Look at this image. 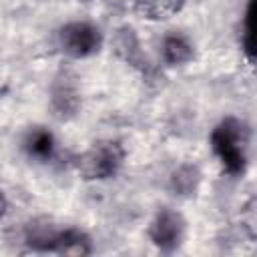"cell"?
<instances>
[{
	"mask_svg": "<svg viewBox=\"0 0 257 257\" xmlns=\"http://www.w3.org/2000/svg\"><path fill=\"white\" fill-rule=\"evenodd\" d=\"M247 126L233 116L221 120L211 133L213 153L221 161L223 169L233 177L243 175L247 169Z\"/></svg>",
	"mask_w": 257,
	"mask_h": 257,
	"instance_id": "6da1fadb",
	"label": "cell"
},
{
	"mask_svg": "<svg viewBox=\"0 0 257 257\" xmlns=\"http://www.w3.org/2000/svg\"><path fill=\"white\" fill-rule=\"evenodd\" d=\"M124 161V149L116 141H98L76 161V169L86 181H104L118 173Z\"/></svg>",
	"mask_w": 257,
	"mask_h": 257,
	"instance_id": "7a4b0ae2",
	"label": "cell"
},
{
	"mask_svg": "<svg viewBox=\"0 0 257 257\" xmlns=\"http://www.w3.org/2000/svg\"><path fill=\"white\" fill-rule=\"evenodd\" d=\"M58 42L70 58H86L100 50L102 34L90 22H68L60 28Z\"/></svg>",
	"mask_w": 257,
	"mask_h": 257,
	"instance_id": "3957f363",
	"label": "cell"
},
{
	"mask_svg": "<svg viewBox=\"0 0 257 257\" xmlns=\"http://www.w3.org/2000/svg\"><path fill=\"white\" fill-rule=\"evenodd\" d=\"M185 229L187 223L179 211L161 209L149 227V237L157 249H161L163 253H173L181 247L185 239Z\"/></svg>",
	"mask_w": 257,
	"mask_h": 257,
	"instance_id": "277c9868",
	"label": "cell"
},
{
	"mask_svg": "<svg viewBox=\"0 0 257 257\" xmlns=\"http://www.w3.org/2000/svg\"><path fill=\"white\" fill-rule=\"evenodd\" d=\"M52 106L58 116H68L74 114L78 108V90L66 74L62 78H56L52 86Z\"/></svg>",
	"mask_w": 257,
	"mask_h": 257,
	"instance_id": "5b68a950",
	"label": "cell"
},
{
	"mask_svg": "<svg viewBox=\"0 0 257 257\" xmlns=\"http://www.w3.org/2000/svg\"><path fill=\"white\" fill-rule=\"evenodd\" d=\"M185 0H135V12L147 20H165L183 8Z\"/></svg>",
	"mask_w": 257,
	"mask_h": 257,
	"instance_id": "8992f818",
	"label": "cell"
},
{
	"mask_svg": "<svg viewBox=\"0 0 257 257\" xmlns=\"http://www.w3.org/2000/svg\"><path fill=\"white\" fill-rule=\"evenodd\" d=\"M193 44L183 34H169L163 40V58L171 66H181L193 58Z\"/></svg>",
	"mask_w": 257,
	"mask_h": 257,
	"instance_id": "52a82bcc",
	"label": "cell"
},
{
	"mask_svg": "<svg viewBox=\"0 0 257 257\" xmlns=\"http://www.w3.org/2000/svg\"><path fill=\"white\" fill-rule=\"evenodd\" d=\"M114 44H116V52L126 62H131L133 66H143V52L139 48V40H137L133 28H126V26L120 28L118 34H116Z\"/></svg>",
	"mask_w": 257,
	"mask_h": 257,
	"instance_id": "ba28073f",
	"label": "cell"
},
{
	"mask_svg": "<svg viewBox=\"0 0 257 257\" xmlns=\"http://www.w3.org/2000/svg\"><path fill=\"white\" fill-rule=\"evenodd\" d=\"M201 181V173L195 165H183L179 167L171 177V189L175 195H191L197 191V185Z\"/></svg>",
	"mask_w": 257,
	"mask_h": 257,
	"instance_id": "9c48e42d",
	"label": "cell"
},
{
	"mask_svg": "<svg viewBox=\"0 0 257 257\" xmlns=\"http://www.w3.org/2000/svg\"><path fill=\"white\" fill-rule=\"evenodd\" d=\"M26 149L32 157L46 161L54 153V137L46 128H34L26 139Z\"/></svg>",
	"mask_w": 257,
	"mask_h": 257,
	"instance_id": "30bf717a",
	"label": "cell"
},
{
	"mask_svg": "<svg viewBox=\"0 0 257 257\" xmlns=\"http://www.w3.org/2000/svg\"><path fill=\"white\" fill-rule=\"evenodd\" d=\"M243 48H245V54H247L249 62H253V0H249L247 12H245V28H243Z\"/></svg>",
	"mask_w": 257,
	"mask_h": 257,
	"instance_id": "8fae6325",
	"label": "cell"
},
{
	"mask_svg": "<svg viewBox=\"0 0 257 257\" xmlns=\"http://www.w3.org/2000/svg\"><path fill=\"white\" fill-rule=\"evenodd\" d=\"M6 213V199H4V195L0 193V217Z\"/></svg>",
	"mask_w": 257,
	"mask_h": 257,
	"instance_id": "7c38bea8",
	"label": "cell"
}]
</instances>
